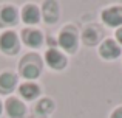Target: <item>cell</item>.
Instances as JSON below:
<instances>
[{
  "instance_id": "1",
  "label": "cell",
  "mask_w": 122,
  "mask_h": 118,
  "mask_svg": "<svg viewBox=\"0 0 122 118\" xmlns=\"http://www.w3.org/2000/svg\"><path fill=\"white\" fill-rule=\"evenodd\" d=\"M20 75L26 79H36L42 73V61L37 55H26L20 61Z\"/></svg>"
},
{
  "instance_id": "2",
  "label": "cell",
  "mask_w": 122,
  "mask_h": 118,
  "mask_svg": "<svg viewBox=\"0 0 122 118\" xmlns=\"http://www.w3.org/2000/svg\"><path fill=\"white\" fill-rule=\"evenodd\" d=\"M0 50L6 55H15L20 50V42L19 36L14 31H5L0 36Z\"/></svg>"
},
{
  "instance_id": "3",
  "label": "cell",
  "mask_w": 122,
  "mask_h": 118,
  "mask_svg": "<svg viewBox=\"0 0 122 118\" xmlns=\"http://www.w3.org/2000/svg\"><path fill=\"white\" fill-rule=\"evenodd\" d=\"M59 45L68 53H74L76 50H77V34H76L74 28L66 27V28H63V30L60 31Z\"/></svg>"
},
{
  "instance_id": "4",
  "label": "cell",
  "mask_w": 122,
  "mask_h": 118,
  "mask_svg": "<svg viewBox=\"0 0 122 118\" xmlns=\"http://www.w3.org/2000/svg\"><path fill=\"white\" fill-rule=\"evenodd\" d=\"M102 20L105 25L111 28H121L122 27V6H110L102 11Z\"/></svg>"
},
{
  "instance_id": "5",
  "label": "cell",
  "mask_w": 122,
  "mask_h": 118,
  "mask_svg": "<svg viewBox=\"0 0 122 118\" xmlns=\"http://www.w3.org/2000/svg\"><path fill=\"white\" fill-rule=\"evenodd\" d=\"M99 55H101L104 59L113 61V59L119 58V55H121V47L117 45L116 40H113V39H105L104 42L101 44V47H99Z\"/></svg>"
},
{
  "instance_id": "6",
  "label": "cell",
  "mask_w": 122,
  "mask_h": 118,
  "mask_svg": "<svg viewBox=\"0 0 122 118\" xmlns=\"http://www.w3.org/2000/svg\"><path fill=\"white\" fill-rule=\"evenodd\" d=\"M45 61H46V64L51 67V68H54V70H62V68L66 67L65 55L60 53L59 50H56V48L46 50V53H45Z\"/></svg>"
},
{
  "instance_id": "7",
  "label": "cell",
  "mask_w": 122,
  "mask_h": 118,
  "mask_svg": "<svg viewBox=\"0 0 122 118\" xmlns=\"http://www.w3.org/2000/svg\"><path fill=\"white\" fill-rule=\"evenodd\" d=\"M5 109L11 118H23L25 113H26L25 104L20 100H17V98H8V101L5 104Z\"/></svg>"
},
{
  "instance_id": "8",
  "label": "cell",
  "mask_w": 122,
  "mask_h": 118,
  "mask_svg": "<svg viewBox=\"0 0 122 118\" xmlns=\"http://www.w3.org/2000/svg\"><path fill=\"white\" fill-rule=\"evenodd\" d=\"M22 39L26 44L28 47H33V48H37V47L42 45L43 42V34L39 30H23L22 31Z\"/></svg>"
},
{
  "instance_id": "9",
  "label": "cell",
  "mask_w": 122,
  "mask_h": 118,
  "mask_svg": "<svg viewBox=\"0 0 122 118\" xmlns=\"http://www.w3.org/2000/svg\"><path fill=\"white\" fill-rule=\"evenodd\" d=\"M102 37V30L96 25H91V27L85 28V31L82 33V40L86 47H93L99 42V39Z\"/></svg>"
},
{
  "instance_id": "10",
  "label": "cell",
  "mask_w": 122,
  "mask_h": 118,
  "mask_svg": "<svg viewBox=\"0 0 122 118\" xmlns=\"http://www.w3.org/2000/svg\"><path fill=\"white\" fill-rule=\"evenodd\" d=\"M17 85V76L11 72H3L0 75V93H11Z\"/></svg>"
},
{
  "instance_id": "11",
  "label": "cell",
  "mask_w": 122,
  "mask_h": 118,
  "mask_svg": "<svg viewBox=\"0 0 122 118\" xmlns=\"http://www.w3.org/2000/svg\"><path fill=\"white\" fill-rule=\"evenodd\" d=\"M43 19L46 23H56L59 19V6L56 2H45L43 3Z\"/></svg>"
},
{
  "instance_id": "12",
  "label": "cell",
  "mask_w": 122,
  "mask_h": 118,
  "mask_svg": "<svg viewBox=\"0 0 122 118\" xmlns=\"http://www.w3.org/2000/svg\"><path fill=\"white\" fill-rule=\"evenodd\" d=\"M19 92H20V95L26 101H33L34 98H37L40 95L39 85L34 84V82H25V84H22L20 87H19Z\"/></svg>"
},
{
  "instance_id": "13",
  "label": "cell",
  "mask_w": 122,
  "mask_h": 118,
  "mask_svg": "<svg viewBox=\"0 0 122 118\" xmlns=\"http://www.w3.org/2000/svg\"><path fill=\"white\" fill-rule=\"evenodd\" d=\"M22 19H23V22L28 23V25L37 23L39 19H40V12H39V9H37V6L26 5L23 8V11H22Z\"/></svg>"
},
{
  "instance_id": "14",
  "label": "cell",
  "mask_w": 122,
  "mask_h": 118,
  "mask_svg": "<svg viewBox=\"0 0 122 118\" xmlns=\"http://www.w3.org/2000/svg\"><path fill=\"white\" fill-rule=\"evenodd\" d=\"M17 9L12 6H5L0 9V20L3 25H15L17 23Z\"/></svg>"
},
{
  "instance_id": "15",
  "label": "cell",
  "mask_w": 122,
  "mask_h": 118,
  "mask_svg": "<svg viewBox=\"0 0 122 118\" xmlns=\"http://www.w3.org/2000/svg\"><path fill=\"white\" fill-rule=\"evenodd\" d=\"M54 109V103L51 100H48V98H45V100H40L39 103L36 104V113H42V115H46V113L53 112Z\"/></svg>"
},
{
  "instance_id": "16",
  "label": "cell",
  "mask_w": 122,
  "mask_h": 118,
  "mask_svg": "<svg viewBox=\"0 0 122 118\" xmlns=\"http://www.w3.org/2000/svg\"><path fill=\"white\" fill-rule=\"evenodd\" d=\"M110 118H122V106H121V107H117V109H114Z\"/></svg>"
},
{
  "instance_id": "17",
  "label": "cell",
  "mask_w": 122,
  "mask_h": 118,
  "mask_svg": "<svg viewBox=\"0 0 122 118\" xmlns=\"http://www.w3.org/2000/svg\"><path fill=\"white\" fill-rule=\"evenodd\" d=\"M116 39H117V42H119L121 45H122V27L116 30Z\"/></svg>"
},
{
  "instance_id": "18",
  "label": "cell",
  "mask_w": 122,
  "mask_h": 118,
  "mask_svg": "<svg viewBox=\"0 0 122 118\" xmlns=\"http://www.w3.org/2000/svg\"><path fill=\"white\" fill-rule=\"evenodd\" d=\"M2 110H3V106H2V101H0V115H2Z\"/></svg>"
}]
</instances>
